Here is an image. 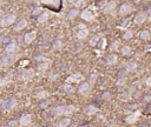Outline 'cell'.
I'll use <instances>...</instances> for the list:
<instances>
[{"mask_svg": "<svg viewBox=\"0 0 151 127\" xmlns=\"http://www.w3.org/2000/svg\"><path fill=\"white\" fill-rule=\"evenodd\" d=\"M77 107L73 106V105H67V106H58V107H54L52 110V114L55 117H59V115H71Z\"/></svg>", "mask_w": 151, "mask_h": 127, "instance_id": "obj_1", "label": "cell"}, {"mask_svg": "<svg viewBox=\"0 0 151 127\" xmlns=\"http://www.w3.org/2000/svg\"><path fill=\"white\" fill-rule=\"evenodd\" d=\"M15 106H17V100L13 99V98H8V99H5L1 102V110L5 111V112H10Z\"/></svg>", "mask_w": 151, "mask_h": 127, "instance_id": "obj_2", "label": "cell"}, {"mask_svg": "<svg viewBox=\"0 0 151 127\" xmlns=\"http://www.w3.org/2000/svg\"><path fill=\"white\" fill-rule=\"evenodd\" d=\"M15 18H17V15L14 13L6 14L4 18H1V20H0V25H1L3 27H7V26L12 25L15 21Z\"/></svg>", "mask_w": 151, "mask_h": 127, "instance_id": "obj_3", "label": "cell"}, {"mask_svg": "<svg viewBox=\"0 0 151 127\" xmlns=\"http://www.w3.org/2000/svg\"><path fill=\"white\" fill-rule=\"evenodd\" d=\"M33 77H34V69H33V68L24 69L23 73H21V76H20V78H21L24 81H28V80H31Z\"/></svg>", "mask_w": 151, "mask_h": 127, "instance_id": "obj_4", "label": "cell"}, {"mask_svg": "<svg viewBox=\"0 0 151 127\" xmlns=\"http://www.w3.org/2000/svg\"><path fill=\"white\" fill-rule=\"evenodd\" d=\"M84 80V77L82 73H76V74H72L71 77H69L66 79V82H70V84H78L80 81Z\"/></svg>", "mask_w": 151, "mask_h": 127, "instance_id": "obj_5", "label": "cell"}, {"mask_svg": "<svg viewBox=\"0 0 151 127\" xmlns=\"http://www.w3.org/2000/svg\"><path fill=\"white\" fill-rule=\"evenodd\" d=\"M80 18H82V19H84L85 21H92L94 19V14L91 12L90 8H86V10H84L80 13Z\"/></svg>", "mask_w": 151, "mask_h": 127, "instance_id": "obj_6", "label": "cell"}, {"mask_svg": "<svg viewBox=\"0 0 151 127\" xmlns=\"http://www.w3.org/2000/svg\"><path fill=\"white\" fill-rule=\"evenodd\" d=\"M15 60V58L13 56H5L3 58H0V67H5L8 66L10 64H12Z\"/></svg>", "mask_w": 151, "mask_h": 127, "instance_id": "obj_7", "label": "cell"}, {"mask_svg": "<svg viewBox=\"0 0 151 127\" xmlns=\"http://www.w3.org/2000/svg\"><path fill=\"white\" fill-rule=\"evenodd\" d=\"M132 12V7H131V5H129V4H123L119 8H118V14L119 15H126V14H129V13H131Z\"/></svg>", "mask_w": 151, "mask_h": 127, "instance_id": "obj_8", "label": "cell"}, {"mask_svg": "<svg viewBox=\"0 0 151 127\" xmlns=\"http://www.w3.org/2000/svg\"><path fill=\"white\" fill-rule=\"evenodd\" d=\"M141 115V113H139V111H136L135 113H131V114H129L127 117H126V119H125V121L127 122V124H130V125H132V124H135L136 121H137V119H138V117Z\"/></svg>", "mask_w": 151, "mask_h": 127, "instance_id": "obj_9", "label": "cell"}, {"mask_svg": "<svg viewBox=\"0 0 151 127\" xmlns=\"http://www.w3.org/2000/svg\"><path fill=\"white\" fill-rule=\"evenodd\" d=\"M78 92L82 95H86L90 92V84L89 82H82L79 85V87H78Z\"/></svg>", "mask_w": 151, "mask_h": 127, "instance_id": "obj_10", "label": "cell"}, {"mask_svg": "<svg viewBox=\"0 0 151 127\" xmlns=\"http://www.w3.org/2000/svg\"><path fill=\"white\" fill-rule=\"evenodd\" d=\"M35 37H37V32L35 31H32V32H28V33H26L25 34V37H24V41H25V44H31L34 39H35Z\"/></svg>", "mask_w": 151, "mask_h": 127, "instance_id": "obj_11", "label": "cell"}, {"mask_svg": "<svg viewBox=\"0 0 151 127\" xmlns=\"http://www.w3.org/2000/svg\"><path fill=\"white\" fill-rule=\"evenodd\" d=\"M89 35V30L84 26V27H78V32H77V38L78 39H85Z\"/></svg>", "mask_w": 151, "mask_h": 127, "instance_id": "obj_12", "label": "cell"}, {"mask_svg": "<svg viewBox=\"0 0 151 127\" xmlns=\"http://www.w3.org/2000/svg\"><path fill=\"white\" fill-rule=\"evenodd\" d=\"M115 8H116V3L115 1H109L104 5L103 11H104V13H111V12L115 11Z\"/></svg>", "mask_w": 151, "mask_h": 127, "instance_id": "obj_13", "label": "cell"}, {"mask_svg": "<svg viewBox=\"0 0 151 127\" xmlns=\"http://www.w3.org/2000/svg\"><path fill=\"white\" fill-rule=\"evenodd\" d=\"M146 13H144V12H139L136 16H135V23L137 24V25H142L145 20H146Z\"/></svg>", "mask_w": 151, "mask_h": 127, "instance_id": "obj_14", "label": "cell"}, {"mask_svg": "<svg viewBox=\"0 0 151 127\" xmlns=\"http://www.w3.org/2000/svg\"><path fill=\"white\" fill-rule=\"evenodd\" d=\"M32 121V117L30 114H25L20 118V120H19V125L20 126H28Z\"/></svg>", "mask_w": 151, "mask_h": 127, "instance_id": "obj_15", "label": "cell"}, {"mask_svg": "<svg viewBox=\"0 0 151 127\" xmlns=\"http://www.w3.org/2000/svg\"><path fill=\"white\" fill-rule=\"evenodd\" d=\"M63 91H64L65 93H67V94H71V93H74L76 88H74L70 82H65V84L63 85Z\"/></svg>", "mask_w": 151, "mask_h": 127, "instance_id": "obj_16", "label": "cell"}, {"mask_svg": "<svg viewBox=\"0 0 151 127\" xmlns=\"http://www.w3.org/2000/svg\"><path fill=\"white\" fill-rule=\"evenodd\" d=\"M98 110H97V107L94 106V105H89V106H86L85 107V110H84V112H85V114H87V115H92V114H94Z\"/></svg>", "mask_w": 151, "mask_h": 127, "instance_id": "obj_17", "label": "cell"}, {"mask_svg": "<svg viewBox=\"0 0 151 127\" xmlns=\"http://www.w3.org/2000/svg\"><path fill=\"white\" fill-rule=\"evenodd\" d=\"M15 49H17V44H15L14 41H11L10 44H7V46H6V48H5V52H6L7 54H12V53L15 52Z\"/></svg>", "mask_w": 151, "mask_h": 127, "instance_id": "obj_18", "label": "cell"}, {"mask_svg": "<svg viewBox=\"0 0 151 127\" xmlns=\"http://www.w3.org/2000/svg\"><path fill=\"white\" fill-rule=\"evenodd\" d=\"M117 61H118V58H117V56H115V54H110V56L106 58L107 65H116Z\"/></svg>", "mask_w": 151, "mask_h": 127, "instance_id": "obj_19", "label": "cell"}, {"mask_svg": "<svg viewBox=\"0 0 151 127\" xmlns=\"http://www.w3.org/2000/svg\"><path fill=\"white\" fill-rule=\"evenodd\" d=\"M26 26H27V21H26L25 19H21L20 21H19V23L15 25L14 31H21V30H24Z\"/></svg>", "mask_w": 151, "mask_h": 127, "instance_id": "obj_20", "label": "cell"}, {"mask_svg": "<svg viewBox=\"0 0 151 127\" xmlns=\"http://www.w3.org/2000/svg\"><path fill=\"white\" fill-rule=\"evenodd\" d=\"M71 124V119L70 118H63V119H60L58 122H57V125H58L59 127H66V126H69Z\"/></svg>", "mask_w": 151, "mask_h": 127, "instance_id": "obj_21", "label": "cell"}, {"mask_svg": "<svg viewBox=\"0 0 151 127\" xmlns=\"http://www.w3.org/2000/svg\"><path fill=\"white\" fill-rule=\"evenodd\" d=\"M79 14V11H78V8L76 7V8H72V10H70L69 11V13H67V18L70 20H72V19H74L76 16H77Z\"/></svg>", "mask_w": 151, "mask_h": 127, "instance_id": "obj_22", "label": "cell"}, {"mask_svg": "<svg viewBox=\"0 0 151 127\" xmlns=\"http://www.w3.org/2000/svg\"><path fill=\"white\" fill-rule=\"evenodd\" d=\"M48 16H50V14L47 13V12H43L42 14H39V15H38V18H37V19H38V23H45V21H47V19H48Z\"/></svg>", "mask_w": 151, "mask_h": 127, "instance_id": "obj_23", "label": "cell"}, {"mask_svg": "<svg viewBox=\"0 0 151 127\" xmlns=\"http://www.w3.org/2000/svg\"><path fill=\"white\" fill-rule=\"evenodd\" d=\"M11 74H8V76H6V77H1L0 78V86L1 87H4V86H6V85H8L10 82H11Z\"/></svg>", "mask_w": 151, "mask_h": 127, "instance_id": "obj_24", "label": "cell"}, {"mask_svg": "<svg viewBox=\"0 0 151 127\" xmlns=\"http://www.w3.org/2000/svg\"><path fill=\"white\" fill-rule=\"evenodd\" d=\"M51 64V61L50 60H45L44 62H40L39 65H38V69L39 71H42V72H44L45 69H47V67H48V65Z\"/></svg>", "mask_w": 151, "mask_h": 127, "instance_id": "obj_25", "label": "cell"}, {"mask_svg": "<svg viewBox=\"0 0 151 127\" xmlns=\"http://www.w3.org/2000/svg\"><path fill=\"white\" fill-rule=\"evenodd\" d=\"M47 97H48V92H47V91H40V92L37 93V99H39V100H44Z\"/></svg>", "mask_w": 151, "mask_h": 127, "instance_id": "obj_26", "label": "cell"}, {"mask_svg": "<svg viewBox=\"0 0 151 127\" xmlns=\"http://www.w3.org/2000/svg\"><path fill=\"white\" fill-rule=\"evenodd\" d=\"M121 52H122V56L127 57V56H130V54H131L132 49H131V47H130V46H123V48L121 49Z\"/></svg>", "mask_w": 151, "mask_h": 127, "instance_id": "obj_27", "label": "cell"}, {"mask_svg": "<svg viewBox=\"0 0 151 127\" xmlns=\"http://www.w3.org/2000/svg\"><path fill=\"white\" fill-rule=\"evenodd\" d=\"M139 37H141L143 40H149V39H150V32L146 31V30H143V31L139 33Z\"/></svg>", "mask_w": 151, "mask_h": 127, "instance_id": "obj_28", "label": "cell"}, {"mask_svg": "<svg viewBox=\"0 0 151 127\" xmlns=\"http://www.w3.org/2000/svg\"><path fill=\"white\" fill-rule=\"evenodd\" d=\"M137 69V64L136 62H129L126 65V71L127 72H134Z\"/></svg>", "mask_w": 151, "mask_h": 127, "instance_id": "obj_29", "label": "cell"}, {"mask_svg": "<svg viewBox=\"0 0 151 127\" xmlns=\"http://www.w3.org/2000/svg\"><path fill=\"white\" fill-rule=\"evenodd\" d=\"M97 46H98L99 49H105V47H106V39L105 38H100L98 44H97Z\"/></svg>", "mask_w": 151, "mask_h": 127, "instance_id": "obj_30", "label": "cell"}, {"mask_svg": "<svg viewBox=\"0 0 151 127\" xmlns=\"http://www.w3.org/2000/svg\"><path fill=\"white\" fill-rule=\"evenodd\" d=\"M132 35H134V32H132L131 30H126V31L124 32V34H123V38H124L125 40H129V39L132 38Z\"/></svg>", "mask_w": 151, "mask_h": 127, "instance_id": "obj_31", "label": "cell"}, {"mask_svg": "<svg viewBox=\"0 0 151 127\" xmlns=\"http://www.w3.org/2000/svg\"><path fill=\"white\" fill-rule=\"evenodd\" d=\"M99 39H100V38L98 37V35H93V37L90 39V45H91V46H97Z\"/></svg>", "mask_w": 151, "mask_h": 127, "instance_id": "obj_32", "label": "cell"}, {"mask_svg": "<svg viewBox=\"0 0 151 127\" xmlns=\"http://www.w3.org/2000/svg\"><path fill=\"white\" fill-rule=\"evenodd\" d=\"M126 82H127V79H126L125 77H122V78H119V79L116 81V85H117V86H124Z\"/></svg>", "mask_w": 151, "mask_h": 127, "instance_id": "obj_33", "label": "cell"}, {"mask_svg": "<svg viewBox=\"0 0 151 127\" xmlns=\"http://www.w3.org/2000/svg\"><path fill=\"white\" fill-rule=\"evenodd\" d=\"M86 4V0H77V1H74V6L77 8H80L83 6H85Z\"/></svg>", "mask_w": 151, "mask_h": 127, "instance_id": "obj_34", "label": "cell"}, {"mask_svg": "<svg viewBox=\"0 0 151 127\" xmlns=\"http://www.w3.org/2000/svg\"><path fill=\"white\" fill-rule=\"evenodd\" d=\"M119 46H121V41H119V40H116V41H113V43H112L111 49H112V51H117Z\"/></svg>", "mask_w": 151, "mask_h": 127, "instance_id": "obj_35", "label": "cell"}, {"mask_svg": "<svg viewBox=\"0 0 151 127\" xmlns=\"http://www.w3.org/2000/svg\"><path fill=\"white\" fill-rule=\"evenodd\" d=\"M44 3H45V4H47V5H53V6H58V4H59V0H45Z\"/></svg>", "mask_w": 151, "mask_h": 127, "instance_id": "obj_36", "label": "cell"}, {"mask_svg": "<svg viewBox=\"0 0 151 127\" xmlns=\"http://www.w3.org/2000/svg\"><path fill=\"white\" fill-rule=\"evenodd\" d=\"M60 47H62V41H60V40L54 41V44H53V49H59Z\"/></svg>", "mask_w": 151, "mask_h": 127, "instance_id": "obj_37", "label": "cell"}, {"mask_svg": "<svg viewBox=\"0 0 151 127\" xmlns=\"http://www.w3.org/2000/svg\"><path fill=\"white\" fill-rule=\"evenodd\" d=\"M130 98V92H123V94H121V99L127 100Z\"/></svg>", "mask_w": 151, "mask_h": 127, "instance_id": "obj_38", "label": "cell"}, {"mask_svg": "<svg viewBox=\"0 0 151 127\" xmlns=\"http://www.w3.org/2000/svg\"><path fill=\"white\" fill-rule=\"evenodd\" d=\"M7 125L11 126V127H14V126H18V121L17 120H11V121H8Z\"/></svg>", "mask_w": 151, "mask_h": 127, "instance_id": "obj_39", "label": "cell"}, {"mask_svg": "<svg viewBox=\"0 0 151 127\" xmlns=\"http://www.w3.org/2000/svg\"><path fill=\"white\" fill-rule=\"evenodd\" d=\"M34 59H35V61H45L46 60L45 57H43V56H37Z\"/></svg>", "mask_w": 151, "mask_h": 127, "instance_id": "obj_40", "label": "cell"}, {"mask_svg": "<svg viewBox=\"0 0 151 127\" xmlns=\"http://www.w3.org/2000/svg\"><path fill=\"white\" fill-rule=\"evenodd\" d=\"M129 24H130V19L127 18V19H125V20H124V23L122 24V28H125V27H126Z\"/></svg>", "mask_w": 151, "mask_h": 127, "instance_id": "obj_41", "label": "cell"}, {"mask_svg": "<svg viewBox=\"0 0 151 127\" xmlns=\"http://www.w3.org/2000/svg\"><path fill=\"white\" fill-rule=\"evenodd\" d=\"M34 14H42L43 13V8H40V7H38L37 10H34V12H33Z\"/></svg>", "mask_w": 151, "mask_h": 127, "instance_id": "obj_42", "label": "cell"}, {"mask_svg": "<svg viewBox=\"0 0 151 127\" xmlns=\"http://www.w3.org/2000/svg\"><path fill=\"white\" fill-rule=\"evenodd\" d=\"M97 73H92V76H91V82H93V81H96V79H97Z\"/></svg>", "mask_w": 151, "mask_h": 127, "instance_id": "obj_43", "label": "cell"}, {"mask_svg": "<svg viewBox=\"0 0 151 127\" xmlns=\"http://www.w3.org/2000/svg\"><path fill=\"white\" fill-rule=\"evenodd\" d=\"M47 105H48V102L44 100V101H43V102L40 104V107H42V108H46V107H47Z\"/></svg>", "mask_w": 151, "mask_h": 127, "instance_id": "obj_44", "label": "cell"}, {"mask_svg": "<svg viewBox=\"0 0 151 127\" xmlns=\"http://www.w3.org/2000/svg\"><path fill=\"white\" fill-rule=\"evenodd\" d=\"M6 40H7V39H6L5 37H3V35H0V45H3V44L6 41Z\"/></svg>", "mask_w": 151, "mask_h": 127, "instance_id": "obj_45", "label": "cell"}, {"mask_svg": "<svg viewBox=\"0 0 151 127\" xmlns=\"http://www.w3.org/2000/svg\"><path fill=\"white\" fill-rule=\"evenodd\" d=\"M145 84H146V86L151 87V77H150V78H148V79L145 80Z\"/></svg>", "mask_w": 151, "mask_h": 127, "instance_id": "obj_46", "label": "cell"}, {"mask_svg": "<svg viewBox=\"0 0 151 127\" xmlns=\"http://www.w3.org/2000/svg\"><path fill=\"white\" fill-rule=\"evenodd\" d=\"M103 98H104V99H110V93H109V92H105V93L103 94Z\"/></svg>", "mask_w": 151, "mask_h": 127, "instance_id": "obj_47", "label": "cell"}, {"mask_svg": "<svg viewBox=\"0 0 151 127\" xmlns=\"http://www.w3.org/2000/svg\"><path fill=\"white\" fill-rule=\"evenodd\" d=\"M145 101H151V97H145Z\"/></svg>", "mask_w": 151, "mask_h": 127, "instance_id": "obj_48", "label": "cell"}, {"mask_svg": "<svg viewBox=\"0 0 151 127\" xmlns=\"http://www.w3.org/2000/svg\"><path fill=\"white\" fill-rule=\"evenodd\" d=\"M146 49H148V51H151V45H149V47H148Z\"/></svg>", "mask_w": 151, "mask_h": 127, "instance_id": "obj_49", "label": "cell"}, {"mask_svg": "<svg viewBox=\"0 0 151 127\" xmlns=\"http://www.w3.org/2000/svg\"><path fill=\"white\" fill-rule=\"evenodd\" d=\"M148 14H151V7L149 8V11H148Z\"/></svg>", "mask_w": 151, "mask_h": 127, "instance_id": "obj_50", "label": "cell"}, {"mask_svg": "<svg viewBox=\"0 0 151 127\" xmlns=\"http://www.w3.org/2000/svg\"><path fill=\"white\" fill-rule=\"evenodd\" d=\"M70 3H74V1H77V0H69Z\"/></svg>", "mask_w": 151, "mask_h": 127, "instance_id": "obj_51", "label": "cell"}, {"mask_svg": "<svg viewBox=\"0 0 151 127\" xmlns=\"http://www.w3.org/2000/svg\"><path fill=\"white\" fill-rule=\"evenodd\" d=\"M0 16H1V11H0Z\"/></svg>", "mask_w": 151, "mask_h": 127, "instance_id": "obj_52", "label": "cell"}]
</instances>
